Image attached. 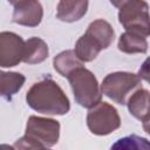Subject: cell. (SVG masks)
<instances>
[{"instance_id": "1", "label": "cell", "mask_w": 150, "mask_h": 150, "mask_svg": "<svg viewBox=\"0 0 150 150\" xmlns=\"http://www.w3.org/2000/svg\"><path fill=\"white\" fill-rule=\"evenodd\" d=\"M26 102L33 110L45 115H64L70 109L67 95L52 79L34 83L26 94Z\"/></svg>"}, {"instance_id": "2", "label": "cell", "mask_w": 150, "mask_h": 150, "mask_svg": "<svg viewBox=\"0 0 150 150\" xmlns=\"http://www.w3.org/2000/svg\"><path fill=\"white\" fill-rule=\"evenodd\" d=\"M60 137V123L53 118L30 116L27 120L26 134L19 138L14 148L43 149L53 146Z\"/></svg>"}, {"instance_id": "3", "label": "cell", "mask_w": 150, "mask_h": 150, "mask_svg": "<svg viewBox=\"0 0 150 150\" xmlns=\"http://www.w3.org/2000/svg\"><path fill=\"white\" fill-rule=\"evenodd\" d=\"M75 101L83 108H93L101 102L102 90L95 75L83 66L77 67L67 76Z\"/></svg>"}, {"instance_id": "4", "label": "cell", "mask_w": 150, "mask_h": 150, "mask_svg": "<svg viewBox=\"0 0 150 150\" xmlns=\"http://www.w3.org/2000/svg\"><path fill=\"white\" fill-rule=\"evenodd\" d=\"M141 87L138 74L116 71L108 74L101 84L102 94L118 104H127L131 94Z\"/></svg>"}, {"instance_id": "5", "label": "cell", "mask_w": 150, "mask_h": 150, "mask_svg": "<svg viewBox=\"0 0 150 150\" xmlns=\"http://www.w3.org/2000/svg\"><path fill=\"white\" fill-rule=\"evenodd\" d=\"M118 21L127 32L150 35L149 5L144 0H130L124 4L118 12Z\"/></svg>"}, {"instance_id": "6", "label": "cell", "mask_w": 150, "mask_h": 150, "mask_svg": "<svg viewBox=\"0 0 150 150\" xmlns=\"http://www.w3.org/2000/svg\"><path fill=\"white\" fill-rule=\"evenodd\" d=\"M87 125L94 135L105 136L121 127V118L115 107L107 102H100L89 109Z\"/></svg>"}, {"instance_id": "7", "label": "cell", "mask_w": 150, "mask_h": 150, "mask_svg": "<svg viewBox=\"0 0 150 150\" xmlns=\"http://www.w3.org/2000/svg\"><path fill=\"white\" fill-rule=\"evenodd\" d=\"M25 42L13 32L0 33V66L2 68L15 67L23 61Z\"/></svg>"}, {"instance_id": "8", "label": "cell", "mask_w": 150, "mask_h": 150, "mask_svg": "<svg viewBox=\"0 0 150 150\" xmlns=\"http://www.w3.org/2000/svg\"><path fill=\"white\" fill-rule=\"evenodd\" d=\"M43 16V8L39 0H25L14 6L13 22L26 26L36 27L40 25Z\"/></svg>"}, {"instance_id": "9", "label": "cell", "mask_w": 150, "mask_h": 150, "mask_svg": "<svg viewBox=\"0 0 150 150\" xmlns=\"http://www.w3.org/2000/svg\"><path fill=\"white\" fill-rule=\"evenodd\" d=\"M88 11V0H60L56 8V18L63 22L81 20Z\"/></svg>"}, {"instance_id": "10", "label": "cell", "mask_w": 150, "mask_h": 150, "mask_svg": "<svg viewBox=\"0 0 150 150\" xmlns=\"http://www.w3.org/2000/svg\"><path fill=\"white\" fill-rule=\"evenodd\" d=\"M86 34L91 36L101 46L102 49H107L112 43L114 38H115V32L111 25L103 19L94 20L88 26Z\"/></svg>"}, {"instance_id": "11", "label": "cell", "mask_w": 150, "mask_h": 150, "mask_svg": "<svg viewBox=\"0 0 150 150\" xmlns=\"http://www.w3.org/2000/svg\"><path fill=\"white\" fill-rule=\"evenodd\" d=\"M48 53L49 50L47 43L42 39L33 36L25 42V54L22 62L28 64L41 63L48 57Z\"/></svg>"}, {"instance_id": "12", "label": "cell", "mask_w": 150, "mask_h": 150, "mask_svg": "<svg viewBox=\"0 0 150 150\" xmlns=\"http://www.w3.org/2000/svg\"><path fill=\"white\" fill-rule=\"evenodd\" d=\"M127 104L129 112L135 118L142 121L150 111V93L145 89L138 88L131 94Z\"/></svg>"}, {"instance_id": "13", "label": "cell", "mask_w": 150, "mask_h": 150, "mask_svg": "<svg viewBox=\"0 0 150 150\" xmlns=\"http://www.w3.org/2000/svg\"><path fill=\"white\" fill-rule=\"evenodd\" d=\"M117 47L125 54H144L148 50V41L141 34L125 32L120 36Z\"/></svg>"}, {"instance_id": "14", "label": "cell", "mask_w": 150, "mask_h": 150, "mask_svg": "<svg viewBox=\"0 0 150 150\" xmlns=\"http://www.w3.org/2000/svg\"><path fill=\"white\" fill-rule=\"evenodd\" d=\"M26 79L22 74L15 71H1L0 74V94L4 98L11 100L23 86Z\"/></svg>"}, {"instance_id": "15", "label": "cell", "mask_w": 150, "mask_h": 150, "mask_svg": "<svg viewBox=\"0 0 150 150\" xmlns=\"http://www.w3.org/2000/svg\"><path fill=\"white\" fill-rule=\"evenodd\" d=\"M102 50L101 46L88 34H83L75 43V54L82 62L93 61Z\"/></svg>"}, {"instance_id": "16", "label": "cell", "mask_w": 150, "mask_h": 150, "mask_svg": "<svg viewBox=\"0 0 150 150\" xmlns=\"http://www.w3.org/2000/svg\"><path fill=\"white\" fill-rule=\"evenodd\" d=\"M53 66L60 75L67 77L74 69L83 66V62L76 56L74 50H64L54 57Z\"/></svg>"}, {"instance_id": "17", "label": "cell", "mask_w": 150, "mask_h": 150, "mask_svg": "<svg viewBox=\"0 0 150 150\" xmlns=\"http://www.w3.org/2000/svg\"><path fill=\"white\" fill-rule=\"evenodd\" d=\"M114 149H150V142L146 138L138 137L136 135L120 138L114 145Z\"/></svg>"}, {"instance_id": "18", "label": "cell", "mask_w": 150, "mask_h": 150, "mask_svg": "<svg viewBox=\"0 0 150 150\" xmlns=\"http://www.w3.org/2000/svg\"><path fill=\"white\" fill-rule=\"evenodd\" d=\"M138 76L141 79L150 82V57H148L141 66V68L138 70Z\"/></svg>"}, {"instance_id": "19", "label": "cell", "mask_w": 150, "mask_h": 150, "mask_svg": "<svg viewBox=\"0 0 150 150\" xmlns=\"http://www.w3.org/2000/svg\"><path fill=\"white\" fill-rule=\"evenodd\" d=\"M142 123H143V129L150 135V111H149L148 115L142 120Z\"/></svg>"}, {"instance_id": "20", "label": "cell", "mask_w": 150, "mask_h": 150, "mask_svg": "<svg viewBox=\"0 0 150 150\" xmlns=\"http://www.w3.org/2000/svg\"><path fill=\"white\" fill-rule=\"evenodd\" d=\"M109 1H110V4H111L112 6H115V7H117V8H121L124 4L129 2L130 0H109Z\"/></svg>"}, {"instance_id": "21", "label": "cell", "mask_w": 150, "mask_h": 150, "mask_svg": "<svg viewBox=\"0 0 150 150\" xmlns=\"http://www.w3.org/2000/svg\"><path fill=\"white\" fill-rule=\"evenodd\" d=\"M22 1H25V0H8V2H9V4H12L13 6H15V5H18V4L22 2Z\"/></svg>"}]
</instances>
